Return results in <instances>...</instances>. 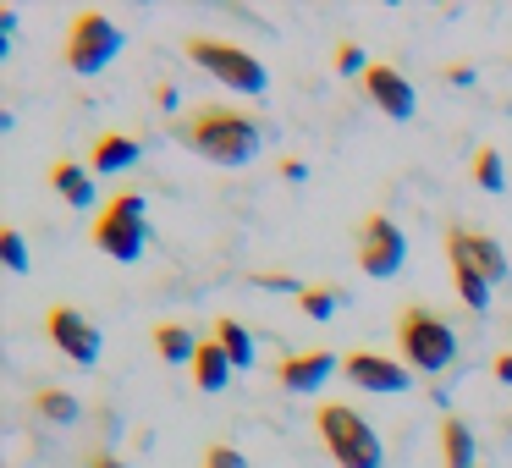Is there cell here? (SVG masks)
Segmentation results:
<instances>
[{
  "label": "cell",
  "mask_w": 512,
  "mask_h": 468,
  "mask_svg": "<svg viewBox=\"0 0 512 468\" xmlns=\"http://www.w3.org/2000/svg\"><path fill=\"white\" fill-rule=\"evenodd\" d=\"M171 138H177L182 149H193L199 160L221 166V171L248 166V160L265 149V127L248 111H237V105H199V111H188L171 127Z\"/></svg>",
  "instance_id": "1"
},
{
  "label": "cell",
  "mask_w": 512,
  "mask_h": 468,
  "mask_svg": "<svg viewBox=\"0 0 512 468\" xmlns=\"http://www.w3.org/2000/svg\"><path fill=\"white\" fill-rule=\"evenodd\" d=\"M314 424H320V441L336 457V468H380L386 463V446H380L375 424L364 413H353L347 402H320Z\"/></svg>",
  "instance_id": "2"
},
{
  "label": "cell",
  "mask_w": 512,
  "mask_h": 468,
  "mask_svg": "<svg viewBox=\"0 0 512 468\" xmlns=\"http://www.w3.org/2000/svg\"><path fill=\"white\" fill-rule=\"evenodd\" d=\"M397 347H402V358H408V369H424V375H441V369L457 358L452 325H446L435 309H424V303L397 309Z\"/></svg>",
  "instance_id": "3"
},
{
  "label": "cell",
  "mask_w": 512,
  "mask_h": 468,
  "mask_svg": "<svg viewBox=\"0 0 512 468\" xmlns=\"http://www.w3.org/2000/svg\"><path fill=\"white\" fill-rule=\"evenodd\" d=\"M182 50H188V61H193V67H204L210 78H221L226 89H237V94H265V89H270L265 61H259L254 50L232 45V39L188 34V39H182Z\"/></svg>",
  "instance_id": "4"
},
{
  "label": "cell",
  "mask_w": 512,
  "mask_h": 468,
  "mask_svg": "<svg viewBox=\"0 0 512 468\" xmlns=\"http://www.w3.org/2000/svg\"><path fill=\"white\" fill-rule=\"evenodd\" d=\"M144 199H138L133 188H122L111 204L100 210V221H94V248H100L105 259H122V265H138L144 259Z\"/></svg>",
  "instance_id": "5"
},
{
  "label": "cell",
  "mask_w": 512,
  "mask_h": 468,
  "mask_svg": "<svg viewBox=\"0 0 512 468\" xmlns=\"http://www.w3.org/2000/svg\"><path fill=\"white\" fill-rule=\"evenodd\" d=\"M116 50H122V28L111 23L105 12H78L67 23V67L78 72V78H94V72H105L116 61Z\"/></svg>",
  "instance_id": "6"
},
{
  "label": "cell",
  "mask_w": 512,
  "mask_h": 468,
  "mask_svg": "<svg viewBox=\"0 0 512 468\" xmlns=\"http://www.w3.org/2000/svg\"><path fill=\"white\" fill-rule=\"evenodd\" d=\"M353 248H358V265H364V276H375V281L397 276V270L408 265V237H402V226H397V221H386L380 210L358 221Z\"/></svg>",
  "instance_id": "7"
},
{
  "label": "cell",
  "mask_w": 512,
  "mask_h": 468,
  "mask_svg": "<svg viewBox=\"0 0 512 468\" xmlns=\"http://www.w3.org/2000/svg\"><path fill=\"white\" fill-rule=\"evenodd\" d=\"M45 336L61 347V358H72V364H100V331L89 325V314H78L72 303H50L45 309Z\"/></svg>",
  "instance_id": "8"
},
{
  "label": "cell",
  "mask_w": 512,
  "mask_h": 468,
  "mask_svg": "<svg viewBox=\"0 0 512 468\" xmlns=\"http://www.w3.org/2000/svg\"><path fill=\"white\" fill-rule=\"evenodd\" d=\"M342 375H347V386L375 391V397H397V391L413 386L408 364H397V358H386V353H369V347H358V353L342 358Z\"/></svg>",
  "instance_id": "9"
},
{
  "label": "cell",
  "mask_w": 512,
  "mask_h": 468,
  "mask_svg": "<svg viewBox=\"0 0 512 468\" xmlns=\"http://www.w3.org/2000/svg\"><path fill=\"white\" fill-rule=\"evenodd\" d=\"M364 94L391 116V122H408V116L419 111V94H413V83L402 78L397 67H386V61H375V67L364 72Z\"/></svg>",
  "instance_id": "10"
},
{
  "label": "cell",
  "mask_w": 512,
  "mask_h": 468,
  "mask_svg": "<svg viewBox=\"0 0 512 468\" xmlns=\"http://www.w3.org/2000/svg\"><path fill=\"white\" fill-rule=\"evenodd\" d=\"M336 369H342V358L331 353V347H309V353H287L276 364V380L287 391H320L325 380L336 375Z\"/></svg>",
  "instance_id": "11"
},
{
  "label": "cell",
  "mask_w": 512,
  "mask_h": 468,
  "mask_svg": "<svg viewBox=\"0 0 512 468\" xmlns=\"http://www.w3.org/2000/svg\"><path fill=\"white\" fill-rule=\"evenodd\" d=\"M446 243H452V248H463V254L479 265V276H485L490 287H501V281L512 276V265H507V248H501L496 237H485V232H468V226H452V232H446Z\"/></svg>",
  "instance_id": "12"
},
{
  "label": "cell",
  "mask_w": 512,
  "mask_h": 468,
  "mask_svg": "<svg viewBox=\"0 0 512 468\" xmlns=\"http://www.w3.org/2000/svg\"><path fill=\"white\" fill-rule=\"evenodd\" d=\"M138 166V138L127 133H100L94 138V155H89V171L94 177H122V171Z\"/></svg>",
  "instance_id": "13"
},
{
  "label": "cell",
  "mask_w": 512,
  "mask_h": 468,
  "mask_svg": "<svg viewBox=\"0 0 512 468\" xmlns=\"http://www.w3.org/2000/svg\"><path fill=\"white\" fill-rule=\"evenodd\" d=\"M446 259H452V287H457V298L468 303V309H490V281L479 276V265L463 254V248H452L446 243Z\"/></svg>",
  "instance_id": "14"
},
{
  "label": "cell",
  "mask_w": 512,
  "mask_h": 468,
  "mask_svg": "<svg viewBox=\"0 0 512 468\" xmlns=\"http://www.w3.org/2000/svg\"><path fill=\"white\" fill-rule=\"evenodd\" d=\"M441 468H474V430L457 413L441 419Z\"/></svg>",
  "instance_id": "15"
},
{
  "label": "cell",
  "mask_w": 512,
  "mask_h": 468,
  "mask_svg": "<svg viewBox=\"0 0 512 468\" xmlns=\"http://www.w3.org/2000/svg\"><path fill=\"white\" fill-rule=\"evenodd\" d=\"M50 182H56V193L72 204V210H89L94 204V182H89V171H83L78 160H56V166H50Z\"/></svg>",
  "instance_id": "16"
},
{
  "label": "cell",
  "mask_w": 512,
  "mask_h": 468,
  "mask_svg": "<svg viewBox=\"0 0 512 468\" xmlns=\"http://www.w3.org/2000/svg\"><path fill=\"white\" fill-rule=\"evenodd\" d=\"M155 353L166 358V364H188L193 369V358H199V336H193L188 325L166 320V325H155Z\"/></svg>",
  "instance_id": "17"
},
{
  "label": "cell",
  "mask_w": 512,
  "mask_h": 468,
  "mask_svg": "<svg viewBox=\"0 0 512 468\" xmlns=\"http://www.w3.org/2000/svg\"><path fill=\"white\" fill-rule=\"evenodd\" d=\"M193 380H199V391H221L226 380H232V358L221 353V342H199V358H193Z\"/></svg>",
  "instance_id": "18"
},
{
  "label": "cell",
  "mask_w": 512,
  "mask_h": 468,
  "mask_svg": "<svg viewBox=\"0 0 512 468\" xmlns=\"http://www.w3.org/2000/svg\"><path fill=\"white\" fill-rule=\"evenodd\" d=\"M215 342H221V353L232 358V369H248V364H254V336H248L243 325L232 320V314H221V320H215Z\"/></svg>",
  "instance_id": "19"
},
{
  "label": "cell",
  "mask_w": 512,
  "mask_h": 468,
  "mask_svg": "<svg viewBox=\"0 0 512 468\" xmlns=\"http://www.w3.org/2000/svg\"><path fill=\"white\" fill-rule=\"evenodd\" d=\"M34 413H39V419H50V424H78L83 419V402L72 397V391H61V386H45L34 397Z\"/></svg>",
  "instance_id": "20"
},
{
  "label": "cell",
  "mask_w": 512,
  "mask_h": 468,
  "mask_svg": "<svg viewBox=\"0 0 512 468\" xmlns=\"http://www.w3.org/2000/svg\"><path fill=\"white\" fill-rule=\"evenodd\" d=\"M468 171H474V182H479L485 193H501V188H507V166H501V149H490V144H479V149H474Z\"/></svg>",
  "instance_id": "21"
},
{
  "label": "cell",
  "mask_w": 512,
  "mask_h": 468,
  "mask_svg": "<svg viewBox=\"0 0 512 468\" xmlns=\"http://www.w3.org/2000/svg\"><path fill=\"white\" fill-rule=\"evenodd\" d=\"M336 303H342V292H336V287H303L298 292V309L309 314V320H331Z\"/></svg>",
  "instance_id": "22"
},
{
  "label": "cell",
  "mask_w": 512,
  "mask_h": 468,
  "mask_svg": "<svg viewBox=\"0 0 512 468\" xmlns=\"http://www.w3.org/2000/svg\"><path fill=\"white\" fill-rule=\"evenodd\" d=\"M0 259H6V270H12V276H23V270H28V243H23V232H17V226H0Z\"/></svg>",
  "instance_id": "23"
},
{
  "label": "cell",
  "mask_w": 512,
  "mask_h": 468,
  "mask_svg": "<svg viewBox=\"0 0 512 468\" xmlns=\"http://www.w3.org/2000/svg\"><path fill=\"white\" fill-rule=\"evenodd\" d=\"M199 468H248V457L237 452L232 441H210V446H204V463Z\"/></svg>",
  "instance_id": "24"
},
{
  "label": "cell",
  "mask_w": 512,
  "mask_h": 468,
  "mask_svg": "<svg viewBox=\"0 0 512 468\" xmlns=\"http://www.w3.org/2000/svg\"><path fill=\"white\" fill-rule=\"evenodd\" d=\"M336 72H342V78H353V72H369V56L353 45V39H342V45H336Z\"/></svg>",
  "instance_id": "25"
},
{
  "label": "cell",
  "mask_w": 512,
  "mask_h": 468,
  "mask_svg": "<svg viewBox=\"0 0 512 468\" xmlns=\"http://www.w3.org/2000/svg\"><path fill=\"white\" fill-rule=\"evenodd\" d=\"M254 287H265V292H303L298 281H292V276H281V270H259V276H254Z\"/></svg>",
  "instance_id": "26"
},
{
  "label": "cell",
  "mask_w": 512,
  "mask_h": 468,
  "mask_svg": "<svg viewBox=\"0 0 512 468\" xmlns=\"http://www.w3.org/2000/svg\"><path fill=\"white\" fill-rule=\"evenodd\" d=\"M490 369H496L501 386H512V353H496V364H490Z\"/></svg>",
  "instance_id": "27"
},
{
  "label": "cell",
  "mask_w": 512,
  "mask_h": 468,
  "mask_svg": "<svg viewBox=\"0 0 512 468\" xmlns=\"http://www.w3.org/2000/svg\"><path fill=\"white\" fill-rule=\"evenodd\" d=\"M89 468H127V463H122V457H116V452H105V446H100V452L89 457Z\"/></svg>",
  "instance_id": "28"
},
{
  "label": "cell",
  "mask_w": 512,
  "mask_h": 468,
  "mask_svg": "<svg viewBox=\"0 0 512 468\" xmlns=\"http://www.w3.org/2000/svg\"><path fill=\"white\" fill-rule=\"evenodd\" d=\"M446 78H452V83H474V67H468V61H452V67H446Z\"/></svg>",
  "instance_id": "29"
},
{
  "label": "cell",
  "mask_w": 512,
  "mask_h": 468,
  "mask_svg": "<svg viewBox=\"0 0 512 468\" xmlns=\"http://www.w3.org/2000/svg\"><path fill=\"white\" fill-rule=\"evenodd\" d=\"M155 105H160V111H171V105H177V89H171V83H160V89H155Z\"/></svg>",
  "instance_id": "30"
}]
</instances>
